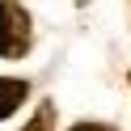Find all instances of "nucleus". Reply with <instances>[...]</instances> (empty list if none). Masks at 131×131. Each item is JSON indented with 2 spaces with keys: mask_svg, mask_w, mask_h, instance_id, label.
Here are the masks:
<instances>
[{
  "mask_svg": "<svg viewBox=\"0 0 131 131\" xmlns=\"http://www.w3.org/2000/svg\"><path fill=\"white\" fill-rule=\"evenodd\" d=\"M72 131H114V127H106V123H76Z\"/></svg>",
  "mask_w": 131,
  "mask_h": 131,
  "instance_id": "obj_4",
  "label": "nucleus"
},
{
  "mask_svg": "<svg viewBox=\"0 0 131 131\" xmlns=\"http://www.w3.org/2000/svg\"><path fill=\"white\" fill-rule=\"evenodd\" d=\"M127 80H131V76H127Z\"/></svg>",
  "mask_w": 131,
  "mask_h": 131,
  "instance_id": "obj_5",
  "label": "nucleus"
},
{
  "mask_svg": "<svg viewBox=\"0 0 131 131\" xmlns=\"http://www.w3.org/2000/svg\"><path fill=\"white\" fill-rule=\"evenodd\" d=\"M51 118H55V106L42 102V106H38V114H34V118H30L21 131H51Z\"/></svg>",
  "mask_w": 131,
  "mask_h": 131,
  "instance_id": "obj_3",
  "label": "nucleus"
},
{
  "mask_svg": "<svg viewBox=\"0 0 131 131\" xmlns=\"http://www.w3.org/2000/svg\"><path fill=\"white\" fill-rule=\"evenodd\" d=\"M30 85L26 80H13V76H0V118H9L13 110H17L21 102H26Z\"/></svg>",
  "mask_w": 131,
  "mask_h": 131,
  "instance_id": "obj_2",
  "label": "nucleus"
},
{
  "mask_svg": "<svg viewBox=\"0 0 131 131\" xmlns=\"http://www.w3.org/2000/svg\"><path fill=\"white\" fill-rule=\"evenodd\" d=\"M30 47V13L13 0L0 4V59H13Z\"/></svg>",
  "mask_w": 131,
  "mask_h": 131,
  "instance_id": "obj_1",
  "label": "nucleus"
}]
</instances>
